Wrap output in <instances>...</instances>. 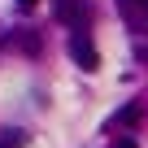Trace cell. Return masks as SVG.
<instances>
[{"label": "cell", "instance_id": "cell-1", "mask_svg": "<svg viewBox=\"0 0 148 148\" xmlns=\"http://www.w3.org/2000/svg\"><path fill=\"white\" fill-rule=\"evenodd\" d=\"M70 52H74V61H79L83 70H100V57H96V44H92L87 35H74V39H70Z\"/></svg>", "mask_w": 148, "mask_h": 148}, {"label": "cell", "instance_id": "cell-2", "mask_svg": "<svg viewBox=\"0 0 148 148\" xmlns=\"http://www.w3.org/2000/svg\"><path fill=\"white\" fill-rule=\"evenodd\" d=\"M57 13H61V22H70V26H83V18H87L79 5H74V0H61V9H57Z\"/></svg>", "mask_w": 148, "mask_h": 148}, {"label": "cell", "instance_id": "cell-4", "mask_svg": "<svg viewBox=\"0 0 148 148\" xmlns=\"http://www.w3.org/2000/svg\"><path fill=\"white\" fill-rule=\"evenodd\" d=\"M118 122H122V126H135V122H139V105H126V109L118 113Z\"/></svg>", "mask_w": 148, "mask_h": 148}, {"label": "cell", "instance_id": "cell-8", "mask_svg": "<svg viewBox=\"0 0 148 148\" xmlns=\"http://www.w3.org/2000/svg\"><path fill=\"white\" fill-rule=\"evenodd\" d=\"M126 5H148V0H126Z\"/></svg>", "mask_w": 148, "mask_h": 148}, {"label": "cell", "instance_id": "cell-3", "mask_svg": "<svg viewBox=\"0 0 148 148\" xmlns=\"http://www.w3.org/2000/svg\"><path fill=\"white\" fill-rule=\"evenodd\" d=\"M22 144H26L22 131H5V135H0V148H22Z\"/></svg>", "mask_w": 148, "mask_h": 148}, {"label": "cell", "instance_id": "cell-5", "mask_svg": "<svg viewBox=\"0 0 148 148\" xmlns=\"http://www.w3.org/2000/svg\"><path fill=\"white\" fill-rule=\"evenodd\" d=\"M113 148H135V139H126V135H122V139H118Z\"/></svg>", "mask_w": 148, "mask_h": 148}, {"label": "cell", "instance_id": "cell-7", "mask_svg": "<svg viewBox=\"0 0 148 148\" xmlns=\"http://www.w3.org/2000/svg\"><path fill=\"white\" fill-rule=\"evenodd\" d=\"M18 5H22V9H31V5H35V0H18Z\"/></svg>", "mask_w": 148, "mask_h": 148}, {"label": "cell", "instance_id": "cell-6", "mask_svg": "<svg viewBox=\"0 0 148 148\" xmlns=\"http://www.w3.org/2000/svg\"><path fill=\"white\" fill-rule=\"evenodd\" d=\"M135 52H139V57H144V61H148V44H139V48H135Z\"/></svg>", "mask_w": 148, "mask_h": 148}]
</instances>
